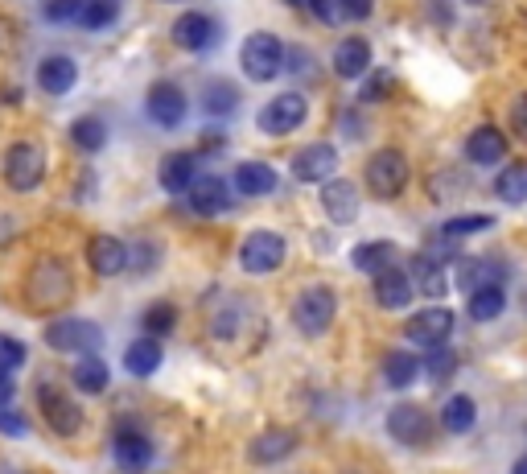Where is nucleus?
Instances as JSON below:
<instances>
[{
    "mask_svg": "<svg viewBox=\"0 0 527 474\" xmlns=\"http://www.w3.org/2000/svg\"><path fill=\"white\" fill-rule=\"evenodd\" d=\"M70 285H75V277H70V268L58 256H42L38 264L29 268V277H25V293H29V301L38 310L62 306V301L70 297Z\"/></svg>",
    "mask_w": 527,
    "mask_h": 474,
    "instance_id": "nucleus-1",
    "label": "nucleus"
},
{
    "mask_svg": "<svg viewBox=\"0 0 527 474\" xmlns=\"http://www.w3.org/2000/svg\"><path fill=\"white\" fill-rule=\"evenodd\" d=\"M239 66H243V75H248L252 83H272L280 71H285V46H280L276 33H248L239 46Z\"/></svg>",
    "mask_w": 527,
    "mask_h": 474,
    "instance_id": "nucleus-2",
    "label": "nucleus"
},
{
    "mask_svg": "<svg viewBox=\"0 0 527 474\" xmlns=\"http://www.w3.org/2000/svg\"><path fill=\"white\" fill-rule=\"evenodd\" d=\"M334 314H338V297H334L326 285H309V289L293 301V326H297L305 338H322V334L334 326Z\"/></svg>",
    "mask_w": 527,
    "mask_h": 474,
    "instance_id": "nucleus-3",
    "label": "nucleus"
},
{
    "mask_svg": "<svg viewBox=\"0 0 527 474\" xmlns=\"http://www.w3.org/2000/svg\"><path fill=\"white\" fill-rule=\"evenodd\" d=\"M46 343L62 355H95L103 347V330L87 318H54L46 326Z\"/></svg>",
    "mask_w": 527,
    "mask_h": 474,
    "instance_id": "nucleus-4",
    "label": "nucleus"
},
{
    "mask_svg": "<svg viewBox=\"0 0 527 474\" xmlns=\"http://www.w3.org/2000/svg\"><path fill=\"white\" fill-rule=\"evenodd\" d=\"M285 235H276V231H252L248 240L239 244V264H243V273H252V277H264V273H276L280 264H285Z\"/></svg>",
    "mask_w": 527,
    "mask_h": 474,
    "instance_id": "nucleus-5",
    "label": "nucleus"
},
{
    "mask_svg": "<svg viewBox=\"0 0 527 474\" xmlns=\"http://www.w3.org/2000/svg\"><path fill=\"white\" fill-rule=\"evenodd\" d=\"M408 178H412V169H408V157L400 149H379L367 161V186L375 198H400Z\"/></svg>",
    "mask_w": 527,
    "mask_h": 474,
    "instance_id": "nucleus-6",
    "label": "nucleus"
},
{
    "mask_svg": "<svg viewBox=\"0 0 527 474\" xmlns=\"http://www.w3.org/2000/svg\"><path fill=\"white\" fill-rule=\"evenodd\" d=\"M42 178H46V153L33 141L9 145V153H5V182H9V190L29 194V190L42 186Z\"/></svg>",
    "mask_w": 527,
    "mask_h": 474,
    "instance_id": "nucleus-7",
    "label": "nucleus"
},
{
    "mask_svg": "<svg viewBox=\"0 0 527 474\" xmlns=\"http://www.w3.org/2000/svg\"><path fill=\"white\" fill-rule=\"evenodd\" d=\"M305 120H309V99L301 91L276 95L272 104L260 112V128L268 132V137H289V132H297Z\"/></svg>",
    "mask_w": 527,
    "mask_h": 474,
    "instance_id": "nucleus-8",
    "label": "nucleus"
},
{
    "mask_svg": "<svg viewBox=\"0 0 527 474\" xmlns=\"http://www.w3.org/2000/svg\"><path fill=\"white\" fill-rule=\"evenodd\" d=\"M38 404H42V413H46V425L58 433V437H75L79 429H83V409L75 400H70L58 384H42L38 388Z\"/></svg>",
    "mask_w": 527,
    "mask_h": 474,
    "instance_id": "nucleus-9",
    "label": "nucleus"
},
{
    "mask_svg": "<svg viewBox=\"0 0 527 474\" xmlns=\"http://www.w3.org/2000/svg\"><path fill=\"white\" fill-rule=\"evenodd\" d=\"M453 310H445V306H429V310H420V314H412L408 318V338L416 347H445V338L453 334Z\"/></svg>",
    "mask_w": 527,
    "mask_h": 474,
    "instance_id": "nucleus-10",
    "label": "nucleus"
},
{
    "mask_svg": "<svg viewBox=\"0 0 527 474\" xmlns=\"http://www.w3.org/2000/svg\"><path fill=\"white\" fill-rule=\"evenodd\" d=\"M112 454H116L120 470L140 474V470H149V462H153V442L136 425H120L116 437H112Z\"/></svg>",
    "mask_w": 527,
    "mask_h": 474,
    "instance_id": "nucleus-11",
    "label": "nucleus"
},
{
    "mask_svg": "<svg viewBox=\"0 0 527 474\" xmlns=\"http://www.w3.org/2000/svg\"><path fill=\"white\" fill-rule=\"evenodd\" d=\"M145 112H149V120L161 124V128H178V124L186 120V112H190L186 91L173 87V83H157V87L149 91V99H145Z\"/></svg>",
    "mask_w": 527,
    "mask_h": 474,
    "instance_id": "nucleus-12",
    "label": "nucleus"
},
{
    "mask_svg": "<svg viewBox=\"0 0 527 474\" xmlns=\"http://www.w3.org/2000/svg\"><path fill=\"white\" fill-rule=\"evenodd\" d=\"M388 433L404 446H425L429 433H433V421L420 404H396V409L388 413Z\"/></svg>",
    "mask_w": 527,
    "mask_h": 474,
    "instance_id": "nucleus-13",
    "label": "nucleus"
},
{
    "mask_svg": "<svg viewBox=\"0 0 527 474\" xmlns=\"http://www.w3.org/2000/svg\"><path fill=\"white\" fill-rule=\"evenodd\" d=\"M173 42H178L182 50H190V54H202V50H210L219 42V25L206 13H186V17L173 21Z\"/></svg>",
    "mask_w": 527,
    "mask_h": 474,
    "instance_id": "nucleus-14",
    "label": "nucleus"
},
{
    "mask_svg": "<svg viewBox=\"0 0 527 474\" xmlns=\"http://www.w3.org/2000/svg\"><path fill=\"white\" fill-rule=\"evenodd\" d=\"M338 169V153L334 145L318 141V145H305L297 157H293V178L297 182H330Z\"/></svg>",
    "mask_w": 527,
    "mask_h": 474,
    "instance_id": "nucleus-15",
    "label": "nucleus"
},
{
    "mask_svg": "<svg viewBox=\"0 0 527 474\" xmlns=\"http://www.w3.org/2000/svg\"><path fill=\"white\" fill-rule=\"evenodd\" d=\"M322 211L338 227L355 223V215H359V190H355V182H350V178H330L322 186Z\"/></svg>",
    "mask_w": 527,
    "mask_h": 474,
    "instance_id": "nucleus-16",
    "label": "nucleus"
},
{
    "mask_svg": "<svg viewBox=\"0 0 527 474\" xmlns=\"http://www.w3.org/2000/svg\"><path fill=\"white\" fill-rule=\"evenodd\" d=\"M503 281H507V264L495 260V256H470V260L458 264V289H466V293L495 289V285L503 289Z\"/></svg>",
    "mask_w": 527,
    "mask_h": 474,
    "instance_id": "nucleus-17",
    "label": "nucleus"
},
{
    "mask_svg": "<svg viewBox=\"0 0 527 474\" xmlns=\"http://www.w3.org/2000/svg\"><path fill=\"white\" fill-rule=\"evenodd\" d=\"M87 264L99 277H120L128 268V244L116 240V235H91L87 244Z\"/></svg>",
    "mask_w": 527,
    "mask_h": 474,
    "instance_id": "nucleus-18",
    "label": "nucleus"
},
{
    "mask_svg": "<svg viewBox=\"0 0 527 474\" xmlns=\"http://www.w3.org/2000/svg\"><path fill=\"white\" fill-rule=\"evenodd\" d=\"M186 194H190L194 215H202V219H215L231 207V186L223 178H194V186Z\"/></svg>",
    "mask_w": 527,
    "mask_h": 474,
    "instance_id": "nucleus-19",
    "label": "nucleus"
},
{
    "mask_svg": "<svg viewBox=\"0 0 527 474\" xmlns=\"http://www.w3.org/2000/svg\"><path fill=\"white\" fill-rule=\"evenodd\" d=\"M293 450H297V433L293 429H264L260 437H252L248 458L256 466H276V462H285Z\"/></svg>",
    "mask_w": 527,
    "mask_h": 474,
    "instance_id": "nucleus-20",
    "label": "nucleus"
},
{
    "mask_svg": "<svg viewBox=\"0 0 527 474\" xmlns=\"http://www.w3.org/2000/svg\"><path fill=\"white\" fill-rule=\"evenodd\" d=\"M198 178V157L194 153H165L161 169H157V182L165 194H186Z\"/></svg>",
    "mask_w": 527,
    "mask_h": 474,
    "instance_id": "nucleus-21",
    "label": "nucleus"
},
{
    "mask_svg": "<svg viewBox=\"0 0 527 474\" xmlns=\"http://www.w3.org/2000/svg\"><path fill=\"white\" fill-rule=\"evenodd\" d=\"M466 157L474 161V165H495V161H503L507 157V137L495 128V124H482V128H474L470 132V141H466Z\"/></svg>",
    "mask_w": 527,
    "mask_h": 474,
    "instance_id": "nucleus-22",
    "label": "nucleus"
},
{
    "mask_svg": "<svg viewBox=\"0 0 527 474\" xmlns=\"http://www.w3.org/2000/svg\"><path fill=\"white\" fill-rule=\"evenodd\" d=\"M371 289H375V301H379L383 310H404L408 301H412V281H408V273H404L400 264L388 268V273H379Z\"/></svg>",
    "mask_w": 527,
    "mask_h": 474,
    "instance_id": "nucleus-23",
    "label": "nucleus"
},
{
    "mask_svg": "<svg viewBox=\"0 0 527 474\" xmlns=\"http://www.w3.org/2000/svg\"><path fill=\"white\" fill-rule=\"evenodd\" d=\"M396 256H400V248H396L392 240H367V244H359V248H355L350 264H355L359 273L379 277V273H388V268H396Z\"/></svg>",
    "mask_w": 527,
    "mask_h": 474,
    "instance_id": "nucleus-24",
    "label": "nucleus"
},
{
    "mask_svg": "<svg viewBox=\"0 0 527 474\" xmlns=\"http://www.w3.org/2000/svg\"><path fill=\"white\" fill-rule=\"evenodd\" d=\"M75 79H79V66L70 62L66 54H50V58L38 66V87H42L46 95H66L70 87H75Z\"/></svg>",
    "mask_w": 527,
    "mask_h": 474,
    "instance_id": "nucleus-25",
    "label": "nucleus"
},
{
    "mask_svg": "<svg viewBox=\"0 0 527 474\" xmlns=\"http://www.w3.org/2000/svg\"><path fill=\"white\" fill-rule=\"evenodd\" d=\"M334 71L342 79H363L371 71V46L363 38H342L334 50Z\"/></svg>",
    "mask_w": 527,
    "mask_h": 474,
    "instance_id": "nucleus-26",
    "label": "nucleus"
},
{
    "mask_svg": "<svg viewBox=\"0 0 527 474\" xmlns=\"http://www.w3.org/2000/svg\"><path fill=\"white\" fill-rule=\"evenodd\" d=\"M235 190L243 198H264V194H272L276 190V169L264 165V161H243L235 169Z\"/></svg>",
    "mask_w": 527,
    "mask_h": 474,
    "instance_id": "nucleus-27",
    "label": "nucleus"
},
{
    "mask_svg": "<svg viewBox=\"0 0 527 474\" xmlns=\"http://www.w3.org/2000/svg\"><path fill=\"white\" fill-rule=\"evenodd\" d=\"M408 281H412V293H425V297H445V273H441V264H433L429 256H416L408 268Z\"/></svg>",
    "mask_w": 527,
    "mask_h": 474,
    "instance_id": "nucleus-28",
    "label": "nucleus"
},
{
    "mask_svg": "<svg viewBox=\"0 0 527 474\" xmlns=\"http://www.w3.org/2000/svg\"><path fill=\"white\" fill-rule=\"evenodd\" d=\"M161 359H165V351H161V343L157 338H136V343L124 351V367L132 371V376H153V371L161 367Z\"/></svg>",
    "mask_w": 527,
    "mask_h": 474,
    "instance_id": "nucleus-29",
    "label": "nucleus"
},
{
    "mask_svg": "<svg viewBox=\"0 0 527 474\" xmlns=\"http://www.w3.org/2000/svg\"><path fill=\"white\" fill-rule=\"evenodd\" d=\"M70 380H75V388H79V392H87V396H99L103 388H108L112 371H108V363H103L99 355H83V359L75 363V371H70Z\"/></svg>",
    "mask_w": 527,
    "mask_h": 474,
    "instance_id": "nucleus-30",
    "label": "nucleus"
},
{
    "mask_svg": "<svg viewBox=\"0 0 527 474\" xmlns=\"http://www.w3.org/2000/svg\"><path fill=\"white\" fill-rule=\"evenodd\" d=\"M441 425L449 433H470L478 425V404H474V396H449L445 409H441Z\"/></svg>",
    "mask_w": 527,
    "mask_h": 474,
    "instance_id": "nucleus-31",
    "label": "nucleus"
},
{
    "mask_svg": "<svg viewBox=\"0 0 527 474\" xmlns=\"http://www.w3.org/2000/svg\"><path fill=\"white\" fill-rule=\"evenodd\" d=\"M420 376V359L408 355V351H392L388 359H383V380H388V388H412Z\"/></svg>",
    "mask_w": 527,
    "mask_h": 474,
    "instance_id": "nucleus-32",
    "label": "nucleus"
},
{
    "mask_svg": "<svg viewBox=\"0 0 527 474\" xmlns=\"http://www.w3.org/2000/svg\"><path fill=\"white\" fill-rule=\"evenodd\" d=\"M495 194L507 202V207H523L527 202V161L503 169V174L495 178Z\"/></svg>",
    "mask_w": 527,
    "mask_h": 474,
    "instance_id": "nucleus-33",
    "label": "nucleus"
},
{
    "mask_svg": "<svg viewBox=\"0 0 527 474\" xmlns=\"http://www.w3.org/2000/svg\"><path fill=\"white\" fill-rule=\"evenodd\" d=\"M239 108V91L231 87V83H206L202 87V112L206 116H215V120H223V116H231Z\"/></svg>",
    "mask_w": 527,
    "mask_h": 474,
    "instance_id": "nucleus-34",
    "label": "nucleus"
},
{
    "mask_svg": "<svg viewBox=\"0 0 527 474\" xmlns=\"http://www.w3.org/2000/svg\"><path fill=\"white\" fill-rule=\"evenodd\" d=\"M70 141H75V149H83V153H99L108 145V128H103V120H95V116H79L70 124Z\"/></svg>",
    "mask_w": 527,
    "mask_h": 474,
    "instance_id": "nucleus-35",
    "label": "nucleus"
},
{
    "mask_svg": "<svg viewBox=\"0 0 527 474\" xmlns=\"http://www.w3.org/2000/svg\"><path fill=\"white\" fill-rule=\"evenodd\" d=\"M420 371L429 376V384H449L453 371H458V351H449V347H429V355L420 359Z\"/></svg>",
    "mask_w": 527,
    "mask_h": 474,
    "instance_id": "nucleus-36",
    "label": "nucleus"
},
{
    "mask_svg": "<svg viewBox=\"0 0 527 474\" xmlns=\"http://www.w3.org/2000/svg\"><path fill=\"white\" fill-rule=\"evenodd\" d=\"M507 310V293L495 285V289H474L470 293V318L474 322H495L499 314Z\"/></svg>",
    "mask_w": 527,
    "mask_h": 474,
    "instance_id": "nucleus-37",
    "label": "nucleus"
},
{
    "mask_svg": "<svg viewBox=\"0 0 527 474\" xmlns=\"http://www.w3.org/2000/svg\"><path fill=\"white\" fill-rule=\"evenodd\" d=\"M116 21V0H83V9L75 17V25L83 29H108Z\"/></svg>",
    "mask_w": 527,
    "mask_h": 474,
    "instance_id": "nucleus-38",
    "label": "nucleus"
},
{
    "mask_svg": "<svg viewBox=\"0 0 527 474\" xmlns=\"http://www.w3.org/2000/svg\"><path fill=\"white\" fill-rule=\"evenodd\" d=\"M140 326H145V334H149V338L169 334L173 326H178V310H173L169 301H153V306L145 310V318H140Z\"/></svg>",
    "mask_w": 527,
    "mask_h": 474,
    "instance_id": "nucleus-39",
    "label": "nucleus"
},
{
    "mask_svg": "<svg viewBox=\"0 0 527 474\" xmlns=\"http://www.w3.org/2000/svg\"><path fill=\"white\" fill-rule=\"evenodd\" d=\"M490 227H495L490 215H458V219H449L441 227V235L445 240H466V235H478V231H490Z\"/></svg>",
    "mask_w": 527,
    "mask_h": 474,
    "instance_id": "nucleus-40",
    "label": "nucleus"
},
{
    "mask_svg": "<svg viewBox=\"0 0 527 474\" xmlns=\"http://www.w3.org/2000/svg\"><path fill=\"white\" fill-rule=\"evenodd\" d=\"M25 363V343H17V338L0 334V380L13 376V371Z\"/></svg>",
    "mask_w": 527,
    "mask_h": 474,
    "instance_id": "nucleus-41",
    "label": "nucleus"
},
{
    "mask_svg": "<svg viewBox=\"0 0 527 474\" xmlns=\"http://www.w3.org/2000/svg\"><path fill=\"white\" fill-rule=\"evenodd\" d=\"M79 9H83V0H46L42 5L46 21H54V25H70L79 17Z\"/></svg>",
    "mask_w": 527,
    "mask_h": 474,
    "instance_id": "nucleus-42",
    "label": "nucleus"
},
{
    "mask_svg": "<svg viewBox=\"0 0 527 474\" xmlns=\"http://www.w3.org/2000/svg\"><path fill=\"white\" fill-rule=\"evenodd\" d=\"M392 87H396V75L392 71H375L363 83V99H383V95H392Z\"/></svg>",
    "mask_w": 527,
    "mask_h": 474,
    "instance_id": "nucleus-43",
    "label": "nucleus"
},
{
    "mask_svg": "<svg viewBox=\"0 0 527 474\" xmlns=\"http://www.w3.org/2000/svg\"><path fill=\"white\" fill-rule=\"evenodd\" d=\"M153 264H157V248L153 244L128 248V268H132V273H145V268H153Z\"/></svg>",
    "mask_w": 527,
    "mask_h": 474,
    "instance_id": "nucleus-44",
    "label": "nucleus"
},
{
    "mask_svg": "<svg viewBox=\"0 0 527 474\" xmlns=\"http://www.w3.org/2000/svg\"><path fill=\"white\" fill-rule=\"evenodd\" d=\"M371 9H375V0H338V13L346 21H367Z\"/></svg>",
    "mask_w": 527,
    "mask_h": 474,
    "instance_id": "nucleus-45",
    "label": "nucleus"
},
{
    "mask_svg": "<svg viewBox=\"0 0 527 474\" xmlns=\"http://www.w3.org/2000/svg\"><path fill=\"white\" fill-rule=\"evenodd\" d=\"M309 9H313V17H318L322 25H342L338 17V0H309Z\"/></svg>",
    "mask_w": 527,
    "mask_h": 474,
    "instance_id": "nucleus-46",
    "label": "nucleus"
},
{
    "mask_svg": "<svg viewBox=\"0 0 527 474\" xmlns=\"http://www.w3.org/2000/svg\"><path fill=\"white\" fill-rule=\"evenodd\" d=\"M429 21L437 29H449L453 25V0H429Z\"/></svg>",
    "mask_w": 527,
    "mask_h": 474,
    "instance_id": "nucleus-47",
    "label": "nucleus"
},
{
    "mask_svg": "<svg viewBox=\"0 0 527 474\" xmlns=\"http://www.w3.org/2000/svg\"><path fill=\"white\" fill-rule=\"evenodd\" d=\"M511 128H515V137L527 145V95H519L511 104Z\"/></svg>",
    "mask_w": 527,
    "mask_h": 474,
    "instance_id": "nucleus-48",
    "label": "nucleus"
},
{
    "mask_svg": "<svg viewBox=\"0 0 527 474\" xmlns=\"http://www.w3.org/2000/svg\"><path fill=\"white\" fill-rule=\"evenodd\" d=\"M0 433H5V437H25V433H29V425L21 421V413L0 409Z\"/></svg>",
    "mask_w": 527,
    "mask_h": 474,
    "instance_id": "nucleus-49",
    "label": "nucleus"
},
{
    "mask_svg": "<svg viewBox=\"0 0 527 474\" xmlns=\"http://www.w3.org/2000/svg\"><path fill=\"white\" fill-rule=\"evenodd\" d=\"M13 396H17V384H13V376H5V380H0V409H9Z\"/></svg>",
    "mask_w": 527,
    "mask_h": 474,
    "instance_id": "nucleus-50",
    "label": "nucleus"
},
{
    "mask_svg": "<svg viewBox=\"0 0 527 474\" xmlns=\"http://www.w3.org/2000/svg\"><path fill=\"white\" fill-rule=\"evenodd\" d=\"M511 474H527V454H523V458H519V462L511 466Z\"/></svg>",
    "mask_w": 527,
    "mask_h": 474,
    "instance_id": "nucleus-51",
    "label": "nucleus"
},
{
    "mask_svg": "<svg viewBox=\"0 0 527 474\" xmlns=\"http://www.w3.org/2000/svg\"><path fill=\"white\" fill-rule=\"evenodd\" d=\"M470 5H495V0H470Z\"/></svg>",
    "mask_w": 527,
    "mask_h": 474,
    "instance_id": "nucleus-52",
    "label": "nucleus"
},
{
    "mask_svg": "<svg viewBox=\"0 0 527 474\" xmlns=\"http://www.w3.org/2000/svg\"><path fill=\"white\" fill-rule=\"evenodd\" d=\"M285 5H293V9H297V5H301V0H285Z\"/></svg>",
    "mask_w": 527,
    "mask_h": 474,
    "instance_id": "nucleus-53",
    "label": "nucleus"
}]
</instances>
